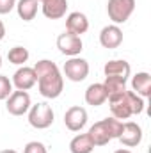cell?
Returning <instances> with one entry per match:
<instances>
[{
  "mask_svg": "<svg viewBox=\"0 0 151 153\" xmlns=\"http://www.w3.org/2000/svg\"><path fill=\"white\" fill-rule=\"evenodd\" d=\"M107 100L110 103V112L117 119H128L130 116L141 114L144 111V98L128 89L117 94H110Z\"/></svg>",
  "mask_w": 151,
  "mask_h": 153,
  "instance_id": "1",
  "label": "cell"
},
{
  "mask_svg": "<svg viewBox=\"0 0 151 153\" xmlns=\"http://www.w3.org/2000/svg\"><path fill=\"white\" fill-rule=\"evenodd\" d=\"M38 87H39V93L44 98H57L64 89V80H62V75H61L59 68L38 76Z\"/></svg>",
  "mask_w": 151,
  "mask_h": 153,
  "instance_id": "2",
  "label": "cell"
},
{
  "mask_svg": "<svg viewBox=\"0 0 151 153\" xmlns=\"http://www.w3.org/2000/svg\"><path fill=\"white\" fill-rule=\"evenodd\" d=\"M133 9H135V0H109L107 2V13H109V18L114 22V25L124 23L132 16Z\"/></svg>",
  "mask_w": 151,
  "mask_h": 153,
  "instance_id": "3",
  "label": "cell"
},
{
  "mask_svg": "<svg viewBox=\"0 0 151 153\" xmlns=\"http://www.w3.org/2000/svg\"><path fill=\"white\" fill-rule=\"evenodd\" d=\"M29 123L34 126V128H48L52 123H53V111L48 103L44 102H39L36 105H32L29 109Z\"/></svg>",
  "mask_w": 151,
  "mask_h": 153,
  "instance_id": "4",
  "label": "cell"
},
{
  "mask_svg": "<svg viewBox=\"0 0 151 153\" xmlns=\"http://www.w3.org/2000/svg\"><path fill=\"white\" fill-rule=\"evenodd\" d=\"M57 48H59L64 55H68V57H76V55L82 52L84 43H82V38H80V36L64 30V32L59 34V38H57Z\"/></svg>",
  "mask_w": 151,
  "mask_h": 153,
  "instance_id": "5",
  "label": "cell"
},
{
  "mask_svg": "<svg viewBox=\"0 0 151 153\" xmlns=\"http://www.w3.org/2000/svg\"><path fill=\"white\" fill-rule=\"evenodd\" d=\"M7 112L13 116H23L30 109V96L27 91H13L7 96Z\"/></svg>",
  "mask_w": 151,
  "mask_h": 153,
  "instance_id": "6",
  "label": "cell"
},
{
  "mask_svg": "<svg viewBox=\"0 0 151 153\" xmlns=\"http://www.w3.org/2000/svg\"><path fill=\"white\" fill-rule=\"evenodd\" d=\"M64 75L73 82H82L89 75V62L82 57H70L64 62Z\"/></svg>",
  "mask_w": 151,
  "mask_h": 153,
  "instance_id": "7",
  "label": "cell"
},
{
  "mask_svg": "<svg viewBox=\"0 0 151 153\" xmlns=\"http://www.w3.org/2000/svg\"><path fill=\"white\" fill-rule=\"evenodd\" d=\"M87 123V111L80 105H73L66 111L64 114V125L68 126V130L71 132H78L85 126Z\"/></svg>",
  "mask_w": 151,
  "mask_h": 153,
  "instance_id": "8",
  "label": "cell"
},
{
  "mask_svg": "<svg viewBox=\"0 0 151 153\" xmlns=\"http://www.w3.org/2000/svg\"><path fill=\"white\" fill-rule=\"evenodd\" d=\"M38 82V76L34 68H29V66H21L14 71L13 75V84L18 91H27L30 87H34V84Z\"/></svg>",
  "mask_w": 151,
  "mask_h": 153,
  "instance_id": "9",
  "label": "cell"
},
{
  "mask_svg": "<svg viewBox=\"0 0 151 153\" xmlns=\"http://www.w3.org/2000/svg\"><path fill=\"white\" fill-rule=\"evenodd\" d=\"M117 139H119L124 146L133 148V146H137V144L142 141V128H141L137 123H133V121L123 123V132H121V135H119Z\"/></svg>",
  "mask_w": 151,
  "mask_h": 153,
  "instance_id": "10",
  "label": "cell"
},
{
  "mask_svg": "<svg viewBox=\"0 0 151 153\" xmlns=\"http://www.w3.org/2000/svg\"><path fill=\"white\" fill-rule=\"evenodd\" d=\"M41 4L43 14L50 20H59L66 14L68 9V0H38Z\"/></svg>",
  "mask_w": 151,
  "mask_h": 153,
  "instance_id": "11",
  "label": "cell"
},
{
  "mask_svg": "<svg viewBox=\"0 0 151 153\" xmlns=\"http://www.w3.org/2000/svg\"><path fill=\"white\" fill-rule=\"evenodd\" d=\"M100 43L105 48H117L123 43V30L119 29V25H107L101 29L100 32Z\"/></svg>",
  "mask_w": 151,
  "mask_h": 153,
  "instance_id": "12",
  "label": "cell"
},
{
  "mask_svg": "<svg viewBox=\"0 0 151 153\" xmlns=\"http://www.w3.org/2000/svg\"><path fill=\"white\" fill-rule=\"evenodd\" d=\"M87 29H89V20L84 13L73 11L68 14V18H66V30L68 32H73L76 36H80V34L87 32Z\"/></svg>",
  "mask_w": 151,
  "mask_h": 153,
  "instance_id": "13",
  "label": "cell"
},
{
  "mask_svg": "<svg viewBox=\"0 0 151 153\" xmlns=\"http://www.w3.org/2000/svg\"><path fill=\"white\" fill-rule=\"evenodd\" d=\"M107 98H109V94H107V89L103 84H91L85 89V102L93 107L103 105L107 102Z\"/></svg>",
  "mask_w": 151,
  "mask_h": 153,
  "instance_id": "14",
  "label": "cell"
},
{
  "mask_svg": "<svg viewBox=\"0 0 151 153\" xmlns=\"http://www.w3.org/2000/svg\"><path fill=\"white\" fill-rule=\"evenodd\" d=\"M132 89L135 94L148 98L151 94V75L148 71H139L137 75H133L132 78Z\"/></svg>",
  "mask_w": 151,
  "mask_h": 153,
  "instance_id": "15",
  "label": "cell"
},
{
  "mask_svg": "<svg viewBox=\"0 0 151 153\" xmlns=\"http://www.w3.org/2000/svg\"><path fill=\"white\" fill-rule=\"evenodd\" d=\"M103 73L105 76H121V78H126L130 76V64L123 59H112L109 62H105L103 66Z\"/></svg>",
  "mask_w": 151,
  "mask_h": 153,
  "instance_id": "16",
  "label": "cell"
},
{
  "mask_svg": "<svg viewBox=\"0 0 151 153\" xmlns=\"http://www.w3.org/2000/svg\"><path fill=\"white\" fill-rule=\"evenodd\" d=\"M87 134L91 135L94 146H105V144H109V141L112 139V137H110V132H109V128H107V125H105L103 119L98 121V123H94V125L89 128Z\"/></svg>",
  "mask_w": 151,
  "mask_h": 153,
  "instance_id": "17",
  "label": "cell"
},
{
  "mask_svg": "<svg viewBox=\"0 0 151 153\" xmlns=\"http://www.w3.org/2000/svg\"><path fill=\"white\" fill-rule=\"evenodd\" d=\"M38 4H39L38 0H18L14 7L18 11V16L23 22H30L38 14Z\"/></svg>",
  "mask_w": 151,
  "mask_h": 153,
  "instance_id": "18",
  "label": "cell"
},
{
  "mask_svg": "<svg viewBox=\"0 0 151 153\" xmlns=\"http://www.w3.org/2000/svg\"><path fill=\"white\" fill-rule=\"evenodd\" d=\"M70 150H71V153H91L94 150V143L89 134H78L71 139Z\"/></svg>",
  "mask_w": 151,
  "mask_h": 153,
  "instance_id": "19",
  "label": "cell"
},
{
  "mask_svg": "<svg viewBox=\"0 0 151 153\" xmlns=\"http://www.w3.org/2000/svg\"><path fill=\"white\" fill-rule=\"evenodd\" d=\"M103 85H105L109 96L110 94H117V93L126 91V78H121V76H105Z\"/></svg>",
  "mask_w": 151,
  "mask_h": 153,
  "instance_id": "20",
  "label": "cell"
},
{
  "mask_svg": "<svg viewBox=\"0 0 151 153\" xmlns=\"http://www.w3.org/2000/svg\"><path fill=\"white\" fill-rule=\"evenodd\" d=\"M7 59H9V62H13V64H23L25 66V62H27V59H29V50L25 48V46H13L11 50H9V53H7Z\"/></svg>",
  "mask_w": 151,
  "mask_h": 153,
  "instance_id": "21",
  "label": "cell"
},
{
  "mask_svg": "<svg viewBox=\"0 0 151 153\" xmlns=\"http://www.w3.org/2000/svg\"><path fill=\"white\" fill-rule=\"evenodd\" d=\"M105 121V125H107V128H109V132H110V137L112 139H117L119 135H121V132H123V121L121 119H117V117H105L103 119Z\"/></svg>",
  "mask_w": 151,
  "mask_h": 153,
  "instance_id": "22",
  "label": "cell"
},
{
  "mask_svg": "<svg viewBox=\"0 0 151 153\" xmlns=\"http://www.w3.org/2000/svg\"><path fill=\"white\" fill-rule=\"evenodd\" d=\"M11 93H13V82L5 75H0V100H7Z\"/></svg>",
  "mask_w": 151,
  "mask_h": 153,
  "instance_id": "23",
  "label": "cell"
},
{
  "mask_svg": "<svg viewBox=\"0 0 151 153\" xmlns=\"http://www.w3.org/2000/svg\"><path fill=\"white\" fill-rule=\"evenodd\" d=\"M23 153H48V152H46V146H44L43 143H39V141H30V143L25 144Z\"/></svg>",
  "mask_w": 151,
  "mask_h": 153,
  "instance_id": "24",
  "label": "cell"
},
{
  "mask_svg": "<svg viewBox=\"0 0 151 153\" xmlns=\"http://www.w3.org/2000/svg\"><path fill=\"white\" fill-rule=\"evenodd\" d=\"M16 5V0H0V14H7Z\"/></svg>",
  "mask_w": 151,
  "mask_h": 153,
  "instance_id": "25",
  "label": "cell"
},
{
  "mask_svg": "<svg viewBox=\"0 0 151 153\" xmlns=\"http://www.w3.org/2000/svg\"><path fill=\"white\" fill-rule=\"evenodd\" d=\"M4 36H5V25H4L2 20H0V41L4 39Z\"/></svg>",
  "mask_w": 151,
  "mask_h": 153,
  "instance_id": "26",
  "label": "cell"
},
{
  "mask_svg": "<svg viewBox=\"0 0 151 153\" xmlns=\"http://www.w3.org/2000/svg\"><path fill=\"white\" fill-rule=\"evenodd\" d=\"M114 153H132L130 150H126V148H121V150H115Z\"/></svg>",
  "mask_w": 151,
  "mask_h": 153,
  "instance_id": "27",
  "label": "cell"
},
{
  "mask_svg": "<svg viewBox=\"0 0 151 153\" xmlns=\"http://www.w3.org/2000/svg\"><path fill=\"white\" fill-rule=\"evenodd\" d=\"M0 153H18L16 150H11V148H7V150H2Z\"/></svg>",
  "mask_w": 151,
  "mask_h": 153,
  "instance_id": "28",
  "label": "cell"
},
{
  "mask_svg": "<svg viewBox=\"0 0 151 153\" xmlns=\"http://www.w3.org/2000/svg\"><path fill=\"white\" fill-rule=\"evenodd\" d=\"M0 66H2V55H0Z\"/></svg>",
  "mask_w": 151,
  "mask_h": 153,
  "instance_id": "29",
  "label": "cell"
}]
</instances>
